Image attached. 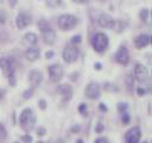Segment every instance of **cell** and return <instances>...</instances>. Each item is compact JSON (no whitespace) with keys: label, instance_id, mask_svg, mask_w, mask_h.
Here are the masks:
<instances>
[{"label":"cell","instance_id":"cell-1","mask_svg":"<svg viewBox=\"0 0 152 143\" xmlns=\"http://www.w3.org/2000/svg\"><path fill=\"white\" fill-rule=\"evenodd\" d=\"M19 122H20L21 128L26 132L32 131L34 128V124H36V117H34L32 110L31 108L23 110V112L20 113V117H19Z\"/></svg>","mask_w":152,"mask_h":143},{"label":"cell","instance_id":"cell-2","mask_svg":"<svg viewBox=\"0 0 152 143\" xmlns=\"http://www.w3.org/2000/svg\"><path fill=\"white\" fill-rule=\"evenodd\" d=\"M91 45H93V49L97 52H102L107 49L108 46V37L106 33L103 32H97L91 38Z\"/></svg>","mask_w":152,"mask_h":143},{"label":"cell","instance_id":"cell-3","mask_svg":"<svg viewBox=\"0 0 152 143\" xmlns=\"http://www.w3.org/2000/svg\"><path fill=\"white\" fill-rule=\"evenodd\" d=\"M76 24H77V18L72 14L65 13L58 18V26H59V29H62L64 31L74 29L76 26Z\"/></svg>","mask_w":152,"mask_h":143},{"label":"cell","instance_id":"cell-4","mask_svg":"<svg viewBox=\"0 0 152 143\" xmlns=\"http://www.w3.org/2000/svg\"><path fill=\"white\" fill-rule=\"evenodd\" d=\"M0 68L2 72L10 77L14 75L15 69V61L13 57H0Z\"/></svg>","mask_w":152,"mask_h":143},{"label":"cell","instance_id":"cell-5","mask_svg":"<svg viewBox=\"0 0 152 143\" xmlns=\"http://www.w3.org/2000/svg\"><path fill=\"white\" fill-rule=\"evenodd\" d=\"M78 57V48L75 44H68L65 45L63 50V60L66 63H72Z\"/></svg>","mask_w":152,"mask_h":143},{"label":"cell","instance_id":"cell-6","mask_svg":"<svg viewBox=\"0 0 152 143\" xmlns=\"http://www.w3.org/2000/svg\"><path fill=\"white\" fill-rule=\"evenodd\" d=\"M141 137V131L139 126H133L131 128L126 135H125V143H139Z\"/></svg>","mask_w":152,"mask_h":143},{"label":"cell","instance_id":"cell-7","mask_svg":"<svg viewBox=\"0 0 152 143\" xmlns=\"http://www.w3.org/2000/svg\"><path fill=\"white\" fill-rule=\"evenodd\" d=\"M96 21L101 27H104V29L115 27V20L107 13H100L97 15V18H96Z\"/></svg>","mask_w":152,"mask_h":143},{"label":"cell","instance_id":"cell-8","mask_svg":"<svg viewBox=\"0 0 152 143\" xmlns=\"http://www.w3.org/2000/svg\"><path fill=\"white\" fill-rule=\"evenodd\" d=\"M49 76H50V80L52 82L61 81V79L63 77V68H62V66H59L57 63H53V64L49 66Z\"/></svg>","mask_w":152,"mask_h":143},{"label":"cell","instance_id":"cell-9","mask_svg":"<svg viewBox=\"0 0 152 143\" xmlns=\"http://www.w3.org/2000/svg\"><path fill=\"white\" fill-rule=\"evenodd\" d=\"M86 97L91 99V100H95L100 97V86L96 83V82H89L88 86L86 87Z\"/></svg>","mask_w":152,"mask_h":143},{"label":"cell","instance_id":"cell-10","mask_svg":"<svg viewBox=\"0 0 152 143\" xmlns=\"http://www.w3.org/2000/svg\"><path fill=\"white\" fill-rule=\"evenodd\" d=\"M115 60L116 62H119L120 64H127L128 61H129V54H128V50L125 48V46H120L119 50L116 51L115 54Z\"/></svg>","mask_w":152,"mask_h":143},{"label":"cell","instance_id":"cell-11","mask_svg":"<svg viewBox=\"0 0 152 143\" xmlns=\"http://www.w3.org/2000/svg\"><path fill=\"white\" fill-rule=\"evenodd\" d=\"M28 81L31 83V86L34 88L37 87L38 85H40V82L43 81V74L40 70H37V69H33L28 73Z\"/></svg>","mask_w":152,"mask_h":143},{"label":"cell","instance_id":"cell-12","mask_svg":"<svg viewBox=\"0 0 152 143\" xmlns=\"http://www.w3.org/2000/svg\"><path fill=\"white\" fill-rule=\"evenodd\" d=\"M15 24H17V27H18L19 30H23V29H25L27 25L31 24V17H30L28 14L21 12V13H19V14L17 15Z\"/></svg>","mask_w":152,"mask_h":143},{"label":"cell","instance_id":"cell-13","mask_svg":"<svg viewBox=\"0 0 152 143\" xmlns=\"http://www.w3.org/2000/svg\"><path fill=\"white\" fill-rule=\"evenodd\" d=\"M134 76L139 81H145L148 77V70H147V68L144 67L142 64H137L134 67Z\"/></svg>","mask_w":152,"mask_h":143},{"label":"cell","instance_id":"cell-14","mask_svg":"<svg viewBox=\"0 0 152 143\" xmlns=\"http://www.w3.org/2000/svg\"><path fill=\"white\" fill-rule=\"evenodd\" d=\"M148 44H150V36L146 33H141V35L137 36L134 39V45L137 49H141Z\"/></svg>","mask_w":152,"mask_h":143},{"label":"cell","instance_id":"cell-15","mask_svg":"<svg viewBox=\"0 0 152 143\" xmlns=\"http://www.w3.org/2000/svg\"><path fill=\"white\" fill-rule=\"evenodd\" d=\"M39 54H40V51H39V49L36 48V46H30V48L26 49L25 52H24L26 60H28V61H31V62H32V61H36V60L39 57Z\"/></svg>","mask_w":152,"mask_h":143},{"label":"cell","instance_id":"cell-16","mask_svg":"<svg viewBox=\"0 0 152 143\" xmlns=\"http://www.w3.org/2000/svg\"><path fill=\"white\" fill-rule=\"evenodd\" d=\"M38 41V37L36 33L33 32H28V33H25V36L23 37V43L26 45V46H34V44L37 43Z\"/></svg>","mask_w":152,"mask_h":143},{"label":"cell","instance_id":"cell-17","mask_svg":"<svg viewBox=\"0 0 152 143\" xmlns=\"http://www.w3.org/2000/svg\"><path fill=\"white\" fill-rule=\"evenodd\" d=\"M57 91H58V92L64 97V99H66V100L71 99V97H72V88H71L70 85H66V83L59 85L58 88H57Z\"/></svg>","mask_w":152,"mask_h":143},{"label":"cell","instance_id":"cell-18","mask_svg":"<svg viewBox=\"0 0 152 143\" xmlns=\"http://www.w3.org/2000/svg\"><path fill=\"white\" fill-rule=\"evenodd\" d=\"M42 35H43V41H44V43H46V44H49V45H51V44L55 43V41H56V33H55V31H53L52 29L42 32Z\"/></svg>","mask_w":152,"mask_h":143},{"label":"cell","instance_id":"cell-19","mask_svg":"<svg viewBox=\"0 0 152 143\" xmlns=\"http://www.w3.org/2000/svg\"><path fill=\"white\" fill-rule=\"evenodd\" d=\"M37 27L40 30V32H44V31L50 30V29H51V25H50V23H49L48 20L40 19V20L37 21Z\"/></svg>","mask_w":152,"mask_h":143},{"label":"cell","instance_id":"cell-20","mask_svg":"<svg viewBox=\"0 0 152 143\" xmlns=\"http://www.w3.org/2000/svg\"><path fill=\"white\" fill-rule=\"evenodd\" d=\"M125 82H126V86H127V89L129 91V92H132V89H133V86H134V79H133V76L132 75H126V77H125Z\"/></svg>","mask_w":152,"mask_h":143},{"label":"cell","instance_id":"cell-21","mask_svg":"<svg viewBox=\"0 0 152 143\" xmlns=\"http://www.w3.org/2000/svg\"><path fill=\"white\" fill-rule=\"evenodd\" d=\"M103 88L106 89V91H109V92H114V91H119V88L115 86V85H113V83H109V82H106L104 85H103Z\"/></svg>","mask_w":152,"mask_h":143},{"label":"cell","instance_id":"cell-22","mask_svg":"<svg viewBox=\"0 0 152 143\" xmlns=\"http://www.w3.org/2000/svg\"><path fill=\"white\" fill-rule=\"evenodd\" d=\"M6 137H7L6 129H5V126L0 123V142H4V141L6 139Z\"/></svg>","mask_w":152,"mask_h":143},{"label":"cell","instance_id":"cell-23","mask_svg":"<svg viewBox=\"0 0 152 143\" xmlns=\"http://www.w3.org/2000/svg\"><path fill=\"white\" fill-rule=\"evenodd\" d=\"M140 19L142 21H147V19H148V10L147 8H142L140 11Z\"/></svg>","mask_w":152,"mask_h":143},{"label":"cell","instance_id":"cell-24","mask_svg":"<svg viewBox=\"0 0 152 143\" xmlns=\"http://www.w3.org/2000/svg\"><path fill=\"white\" fill-rule=\"evenodd\" d=\"M62 4V0H46V5L50 7H57Z\"/></svg>","mask_w":152,"mask_h":143},{"label":"cell","instance_id":"cell-25","mask_svg":"<svg viewBox=\"0 0 152 143\" xmlns=\"http://www.w3.org/2000/svg\"><path fill=\"white\" fill-rule=\"evenodd\" d=\"M32 94H33V87H31L30 89H26V91L23 93V97H24V99H28V98L32 97Z\"/></svg>","mask_w":152,"mask_h":143},{"label":"cell","instance_id":"cell-26","mask_svg":"<svg viewBox=\"0 0 152 143\" xmlns=\"http://www.w3.org/2000/svg\"><path fill=\"white\" fill-rule=\"evenodd\" d=\"M118 110H119L121 113L126 112V110H127V104H126V102H120V104L118 105Z\"/></svg>","mask_w":152,"mask_h":143},{"label":"cell","instance_id":"cell-27","mask_svg":"<svg viewBox=\"0 0 152 143\" xmlns=\"http://www.w3.org/2000/svg\"><path fill=\"white\" fill-rule=\"evenodd\" d=\"M21 141H23L24 143H31V142H32V136H30L28 133H26V135L21 136Z\"/></svg>","mask_w":152,"mask_h":143},{"label":"cell","instance_id":"cell-28","mask_svg":"<svg viewBox=\"0 0 152 143\" xmlns=\"http://www.w3.org/2000/svg\"><path fill=\"white\" fill-rule=\"evenodd\" d=\"M78 111L84 116V114H87V105L86 104H80V106H78Z\"/></svg>","mask_w":152,"mask_h":143},{"label":"cell","instance_id":"cell-29","mask_svg":"<svg viewBox=\"0 0 152 143\" xmlns=\"http://www.w3.org/2000/svg\"><path fill=\"white\" fill-rule=\"evenodd\" d=\"M121 119H122V123H124V124H128V122H129V116H128V113H127V112H124Z\"/></svg>","mask_w":152,"mask_h":143},{"label":"cell","instance_id":"cell-30","mask_svg":"<svg viewBox=\"0 0 152 143\" xmlns=\"http://www.w3.org/2000/svg\"><path fill=\"white\" fill-rule=\"evenodd\" d=\"M5 21H6V13L5 11L0 10V24H4Z\"/></svg>","mask_w":152,"mask_h":143},{"label":"cell","instance_id":"cell-31","mask_svg":"<svg viewBox=\"0 0 152 143\" xmlns=\"http://www.w3.org/2000/svg\"><path fill=\"white\" fill-rule=\"evenodd\" d=\"M81 42V36H74L72 39H71V44H76V43H80Z\"/></svg>","mask_w":152,"mask_h":143},{"label":"cell","instance_id":"cell-32","mask_svg":"<svg viewBox=\"0 0 152 143\" xmlns=\"http://www.w3.org/2000/svg\"><path fill=\"white\" fill-rule=\"evenodd\" d=\"M94 143H108V139L104 138V137H99L97 139H95Z\"/></svg>","mask_w":152,"mask_h":143},{"label":"cell","instance_id":"cell-33","mask_svg":"<svg viewBox=\"0 0 152 143\" xmlns=\"http://www.w3.org/2000/svg\"><path fill=\"white\" fill-rule=\"evenodd\" d=\"M44 133H45V129L42 128V126H39V128L37 129V135H38V136H43Z\"/></svg>","mask_w":152,"mask_h":143},{"label":"cell","instance_id":"cell-34","mask_svg":"<svg viewBox=\"0 0 152 143\" xmlns=\"http://www.w3.org/2000/svg\"><path fill=\"white\" fill-rule=\"evenodd\" d=\"M39 107H40L42 110H45V107H46V102H45L44 99H40V100H39Z\"/></svg>","mask_w":152,"mask_h":143},{"label":"cell","instance_id":"cell-35","mask_svg":"<svg viewBox=\"0 0 152 143\" xmlns=\"http://www.w3.org/2000/svg\"><path fill=\"white\" fill-rule=\"evenodd\" d=\"M70 130H71V132H74V133H75V132H78V131H80V126H78V125H74Z\"/></svg>","mask_w":152,"mask_h":143},{"label":"cell","instance_id":"cell-36","mask_svg":"<svg viewBox=\"0 0 152 143\" xmlns=\"http://www.w3.org/2000/svg\"><path fill=\"white\" fill-rule=\"evenodd\" d=\"M145 92H146V91H145L144 88H141V87H139V88H138V94H139V95H144V94H145Z\"/></svg>","mask_w":152,"mask_h":143},{"label":"cell","instance_id":"cell-37","mask_svg":"<svg viewBox=\"0 0 152 143\" xmlns=\"http://www.w3.org/2000/svg\"><path fill=\"white\" fill-rule=\"evenodd\" d=\"M45 56H46V58H51L53 56V51H46Z\"/></svg>","mask_w":152,"mask_h":143},{"label":"cell","instance_id":"cell-38","mask_svg":"<svg viewBox=\"0 0 152 143\" xmlns=\"http://www.w3.org/2000/svg\"><path fill=\"white\" fill-rule=\"evenodd\" d=\"M74 2H76V4H86V2H88V0H72Z\"/></svg>","mask_w":152,"mask_h":143},{"label":"cell","instance_id":"cell-39","mask_svg":"<svg viewBox=\"0 0 152 143\" xmlns=\"http://www.w3.org/2000/svg\"><path fill=\"white\" fill-rule=\"evenodd\" d=\"M100 110L101 111H106L107 110V107L104 106V104H100Z\"/></svg>","mask_w":152,"mask_h":143},{"label":"cell","instance_id":"cell-40","mask_svg":"<svg viewBox=\"0 0 152 143\" xmlns=\"http://www.w3.org/2000/svg\"><path fill=\"white\" fill-rule=\"evenodd\" d=\"M8 2L11 4V6H14L17 4V0H8Z\"/></svg>","mask_w":152,"mask_h":143},{"label":"cell","instance_id":"cell-41","mask_svg":"<svg viewBox=\"0 0 152 143\" xmlns=\"http://www.w3.org/2000/svg\"><path fill=\"white\" fill-rule=\"evenodd\" d=\"M95 68H96V69H101V63H99V62L95 63Z\"/></svg>","mask_w":152,"mask_h":143},{"label":"cell","instance_id":"cell-42","mask_svg":"<svg viewBox=\"0 0 152 143\" xmlns=\"http://www.w3.org/2000/svg\"><path fill=\"white\" fill-rule=\"evenodd\" d=\"M4 93H5V92H4V89H0V100H1V99H2V97H4Z\"/></svg>","mask_w":152,"mask_h":143},{"label":"cell","instance_id":"cell-43","mask_svg":"<svg viewBox=\"0 0 152 143\" xmlns=\"http://www.w3.org/2000/svg\"><path fill=\"white\" fill-rule=\"evenodd\" d=\"M76 143H83V141H82V139H78V141H77Z\"/></svg>","mask_w":152,"mask_h":143},{"label":"cell","instance_id":"cell-44","mask_svg":"<svg viewBox=\"0 0 152 143\" xmlns=\"http://www.w3.org/2000/svg\"><path fill=\"white\" fill-rule=\"evenodd\" d=\"M37 143H44V142H42V141H39V142H37Z\"/></svg>","mask_w":152,"mask_h":143},{"label":"cell","instance_id":"cell-45","mask_svg":"<svg viewBox=\"0 0 152 143\" xmlns=\"http://www.w3.org/2000/svg\"><path fill=\"white\" fill-rule=\"evenodd\" d=\"M142 143H147V142H146V141H144V142H142Z\"/></svg>","mask_w":152,"mask_h":143},{"label":"cell","instance_id":"cell-46","mask_svg":"<svg viewBox=\"0 0 152 143\" xmlns=\"http://www.w3.org/2000/svg\"><path fill=\"white\" fill-rule=\"evenodd\" d=\"M14 143H19V142H14Z\"/></svg>","mask_w":152,"mask_h":143}]
</instances>
